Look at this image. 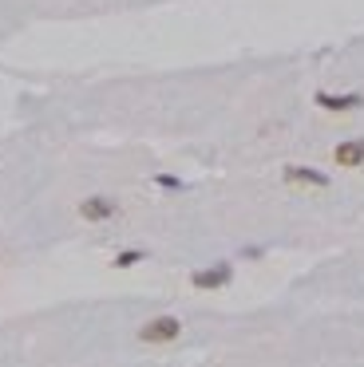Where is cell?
<instances>
[{"instance_id":"obj_1","label":"cell","mask_w":364,"mask_h":367,"mask_svg":"<svg viewBox=\"0 0 364 367\" xmlns=\"http://www.w3.org/2000/svg\"><path fill=\"white\" fill-rule=\"evenodd\" d=\"M178 336H182V320L178 316H151L139 328V344H151V347L174 344Z\"/></svg>"},{"instance_id":"obj_2","label":"cell","mask_w":364,"mask_h":367,"mask_svg":"<svg viewBox=\"0 0 364 367\" xmlns=\"http://www.w3.org/2000/svg\"><path fill=\"white\" fill-rule=\"evenodd\" d=\"M233 280V265L230 261H214V265L198 268V273H190V285L202 288V292H214V288H226Z\"/></svg>"},{"instance_id":"obj_3","label":"cell","mask_w":364,"mask_h":367,"mask_svg":"<svg viewBox=\"0 0 364 367\" xmlns=\"http://www.w3.org/2000/svg\"><path fill=\"white\" fill-rule=\"evenodd\" d=\"M119 213V201L115 198H103V194H91V198L80 201V218L91 221V225H99V221H111Z\"/></svg>"},{"instance_id":"obj_4","label":"cell","mask_w":364,"mask_h":367,"mask_svg":"<svg viewBox=\"0 0 364 367\" xmlns=\"http://www.w3.org/2000/svg\"><path fill=\"white\" fill-rule=\"evenodd\" d=\"M333 162L341 170H360L364 166V139H344L341 147L333 150Z\"/></svg>"},{"instance_id":"obj_5","label":"cell","mask_w":364,"mask_h":367,"mask_svg":"<svg viewBox=\"0 0 364 367\" xmlns=\"http://www.w3.org/2000/svg\"><path fill=\"white\" fill-rule=\"evenodd\" d=\"M281 178L289 182V186H317V189L329 186V174H321V170H313V166H285Z\"/></svg>"},{"instance_id":"obj_6","label":"cell","mask_w":364,"mask_h":367,"mask_svg":"<svg viewBox=\"0 0 364 367\" xmlns=\"http://www.w3.org/2000/svg\"><path fill=\"white\" fill-rule=\"evenodd\" d=\"M317 107L333 111V115H344V111L364 107V95H329V91H317Z\"/></svg>"},{"instance_id":"obj_7","label":"cell","mask_w":364,"mask_h":367,"mask_svg":"<svg viewBox=\"0 0 364 367\" xmlns=\"http://www.w3.org/2000/svg\"><path fill=\"white\" fill-rule=\"evenodd\" d=\"M142 257H147L142 249H127V253H115V261H111V265H115V268H131V265H139Z\"/></svg>"},{"instance_id":"obj_8","label":"cell","mask_w":364,"mask_h":367,"mask_svg":"<svg viewBox=\"0 0 364 367\" xmlns=\"http://www.w3.org/2000/svg\"><path fill=\"white\" fill-rule=\"evenodd\" d=\"M154 182H159V186H166V189H178V186H182L178 178H171V174H159V178H154Z\"/></svg>"}]
</instances>
